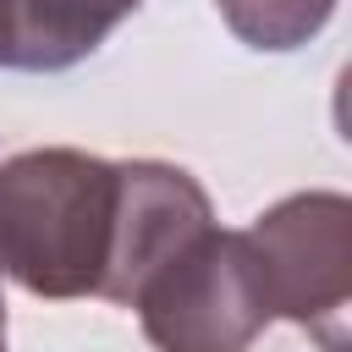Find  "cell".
Segmentation results:
<instances>
[{
    "label": "cell",
    "mask_w": 352,
    "mask_h": 352,
    "mask_svg": "<svg viewBox=\"0 0 352 352\" xmlns=\"http://www.w3.org/2000/svg\"><path fill=\"white\" fill-rule=\"evenodd\" d=\"M126 170L77 148L0 165V275L38 297H104L121 248Z\"/></svg>",
    "instance_id": "cell-1"
},
{
    "label": "cell",
    "mask_w": 352,
    "mask_h": 352,
    "mask_svg": "<svg viewBox=\"0 0 352 352\" xmlns=\"http://www.w3.org/2000/svg\"><path fill=\"white\" fill-rule=\"evenodd\" d=\"M132 308L160 352H242L270 319L248 231L204 226L138 286Z\"/></svg>",
    "instance_id": "cell-2"
},
{
    "label": "cell",
    "mask_w": 352,
    "mask_h": 352,
    "mask_svg": "<svg viewBox=\"0 0 352 352\" xmlns=\"http://www.w3.org/2000/svg\"><path fill=\"white\" fill-rule=\"evenodd\" d=\"M270 314H286L297 324L341 319L346 302V198L308 192L286 198L248 231Z\"/></svg>",
    "instance_id": "cell-3"
},
{
    "label": "cell",
    "mask_w": 352,
    "mask_h": 352,
    "mask_svg": "<svg viewBox=\"0 0 352 352\" xmlns=\"http://www.w3.org/2000/svg\"><path fill=\"white\" fill-rule=\"evenodd\" d=\"M138 0H0V66L66 72L94 55Z\"/></svg>",
    "instance_id": "cell-4"
},
{
    "label": "cell",
    "mask_w": 352,
    "mask_h": 352,
    "mask_svg": "<svg viewBox=\"0 0 352 352\" xmlns=\"http://www.w3.org/2000/svg\"><path fill=\"white\" fill-rule=\"evenodd\" d=\"M220 11H226V22L248 44H258V50H292V44L314 38L330 22L336 0H220Z\"/></svg>",
    "instance_id": "cell-5"
},
{
    "label": "cell",
    "mask_w": 352,
    "mask_h": 352,
    "mask_svg": "<svg viewBox=\"0 0 352 352\" xmlns=\"http://www.w3.org/2000/svg\"><path fill=\"white\" fill-rule=\"evenodd\" d=\"M0 352H6V302H0Z\"/></svg>",
    "instance_id": "cell-6"
}]
</instances>
